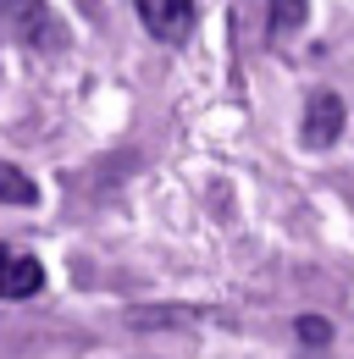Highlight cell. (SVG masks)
Listing matches in <instances>:
<instances>
[{
  "label": "cell",
  "instance_id": "1",
  "mask_svg": "<svg viewBox=\"0 0 354 359\" xmlns=\"http://www.w3.org/2000/svg\"><path fill=\"white\" fill-rule=\"evenodd\" d=\"M0 22H6L28 50H50L55 45V17H50L44 0H0Z\"/></svg>",
  "mask_w": 354,
  "mask_h": 359
},
{
  "label": "cell",
  "instance_id": "2",
  "mask_svg": "<svg viewBox=\"0 0 354 359\" xmlns=\"http://www.w3.org/2000/svg\"><path fill=\"white\" fill-rule=\"evenodd\" d=\"M138 22L161 45H183L194 34V0H138Z\"/></svg>",
  "mask_w": 354,
  "mask_h": 359
},
{
  "label": "cell",
  "instance_id": "3",
  "mask_svg": "<svg viewBox=\"0 0 354 359\" xmlns=\"http://www.w3.org/2000/svg\"><path fill=\"white\" fill-rule=\"evenodd\" d=\"M338 133H343V100L332 89H315L305 105V144L310 149H332Z\"/></svg>",
  "mask_w": 354,
  "mask_h": 359
},
{
  "label": "cell",
  "instance_id": "4",
  "mask_svg": "<svg viewBox=\"0 0 354 359\" xmlns=\"http://www.w3.org/2000/svg\"><path fill=\"white\" fill-rule=\"evenodd\" d=\"M44 287V266L34 255H22V249H11V243H0V299H34Z\"/></svg>",
  "mask_w": 354,
  "mask_h": 359
},
{
  "label": "cell",
  "instance_id": "5",
  "mask_svg": "<svg viewBox=\"0 0 354 359\" xmlns=\"http://www.w3.org/2000/svg\"><path fill=\"white\" fill-rule=\"evenodd\" d=\"M34 199H39L34 177H22L11 161H0V205H34Z\"/></svg>",
  "mask_w": 354,
  "mask_h": 359
},
{
  "label": "cell",
  "instance_id": "6",
  "mask_svg": "<svg viewBox=\"0 0 354 359\" xmlns=\"http://www.w3.org/2000/svg\"><path fill=\"white\" fill-rule=\"evenodd\" d=\"M305 11H310V0H271V34L277 39L299 34L305 28Z\"/></svg>",
  "mask_w": 354,
  "mask_h": 359
},
{
  "label": "cell",
  "instance_id": "7",
  "mask_svg": "<svg viewBox=\"0 0 354 359\" xmlns=\"http://www.w3.org/2000/svg\"><path fill=\"white\" fill-rule=\"evenodd\" d=\"M294 332H299L305 348H327V343H332V320H321V315H299Z\"/></svg>",
  "mask_w": 354,
  "mask_h": 359
},
{
  "label": "cell",
  "instance_id": "8",
  "mask_svg": "<svg viewBox=\"0 0 354 359\" xmlns=\"http://www.w3.org/2000/svg\"><path fill=\"white\" fill-rule=\"evenodd\" d=\"M133 326H188V320H199L194 310H133L128 315Z\"/></svg>",
  "mask_w": 354,
  "mask_h": 359
}]
</instances>
